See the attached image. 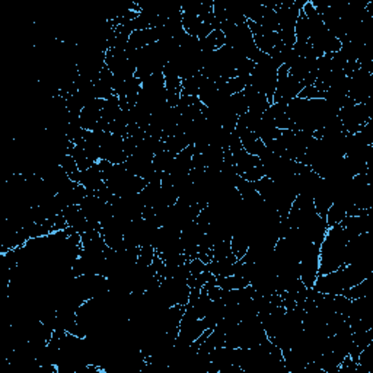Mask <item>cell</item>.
Returning <instances> with one entry per match:
<instances>
[{"label":"cell","mask_w":373,"mask_h":373,"mask_svg":"<svg viewBox=\"0 0 373 373\" xmlns=\"http://www.w3.org/2000/svg\"><path fill=\"white\" fill-rule=\"evenodd\" d=\"M349 238L344 229L337 225L328 228L319 247V275H328L346 265V247Z\"/></svg>","instance_id":"cell-1"},{"label":"cell","mask_w":373,"mask_h":373,"mask_svg":"<svg viewBox=\"0 0 373 373\" xmlns=\"http://www.w3.org/2000/svg\"><path fill=\"white\" fill-rule=\"evenodd\" d=\"M280 64L268 54H265L258 63L249 76V87L264 94L271 104H273V95L277 87V73Z\"/></svg>","instance_id":"cell-2"},{"label":"cell","mask_w":373,"mask_h":373,"mask_svg":"<svg viewBox=\"0 0 373 373\" xmlns=\"http://www.w3.org/2000/svg\"><path fill=\"white\" fill-rule=\"evenodd\" d=\"M303 89V85L298 82L293 76L289 75V67L281 64L279 67L277 73V87L273 95V104H289L293 99H296Z\"/></svg>","instance_id":"cell-3"},{"label":"cell","mask_w":373,"mask_h":373,"mask_svg":"<svg viewBox=\"0 0 373 373\" xmlns=\"http://www.w3.org/2000/svg\"><path fill=\"white\" fill-rule=\"evenodd\" d=\"M299 276L302 283L312 289L318 276H319V247L309 244L303 251L299 261Z\"/></svg>","instance_id":"cell-4"},{"label":"cell","mask_w":373,"mask_h":373,"mask_svg":"<svg viewBox=\"0 0 373 373\" xmlns=\"http://www.w3.org/2000/svg\"><path fill=\"white\" fill-rule=\"evenodd\" d=\"M242 94H244V98L247 101L248 111H251V112L263 115L268 110V107L271 105L268 98L264 94L258 92L257 89H254L252 87H247L242 91Z\"/></svg>","instance_id":"cell-5"},{"label":"cell","mask_w":373,"mask_h":373,"mask_svg":"<svg viewBox=\"0 0 373 373\" xmlns=\"http://www.w3.org/2000/svg\"><path fill=\"white\" fill-rule=\"evenodd\" d=\"M216 286H219L220 289H224V291H236V289H244V287L249 286V281L241 276L232 275L226 277H216Z\"/></svg>","instance_id":"cell-6"},{"label":"cell","mask_w":373,"mask_h":373,"mask_svg":"<svg viewBox=\"0 0 373 373\" xmlns=\"http://www.w3.org/2000/svg\"><path fill=\"white\" fill-rule=\"evenodd\" d=\"M346 217H347V209L342 205H338V203H332V206L327 212L326 220H327L328 228H332V226L340 225Z\"/></svg>","instance_id":"cell-7"},{"label":"cell","mask_w":373,"mask_h":373,"mask_svg":"<svg viewBox=\"0 0 373 373\" xmlns=\"http://www.w3.org/2000/svg\"><path fill=\"white\" fill-rule=\"evenodd\" d=\"M295 36H296V41H303V43L308 41L311 37V22L302 12L295 25Z\"/></svg>","instance_id":"cell-8"}]
</instances>
